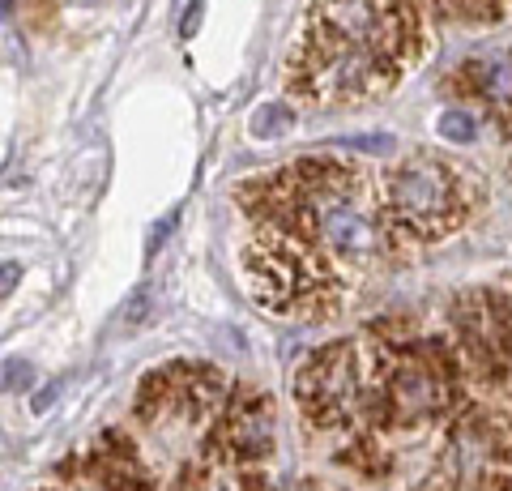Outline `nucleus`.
<instances>
[{
  "label": "nucleus",
  "instance_id": "2",
  "mask_svg": "<svg viewBox=\"0 0 512 491\" xmlns=\"http://www.w3.org/2000/svg\"><path fill=\"white\" fill-rule=\"evenodd\" d=\"M397 214L419 231H440L457 218V176L431 158H414L389 184Z\"/></svg>",
  "mask_w": 512,
  "mask_h": 491
},
{
  "label": "nucleus",
  "instance_id": "4",
  "mask_svg": "<svg viewBox=\"0 0 512 491\" xmlns=\"http://www.w3.org/2000/svg\"><path fill=\"white\" fill-rule=\"evenodd\" d=\"M393 402L402 415H423V410H431L440 402V385L431 380L427 368H406L393 385Z\"/></svg>",
  "mask_w": 512,
  "mask_h": 491
},
{
  "label": "nucleus",
  "instance_id": "5",
  "mask_svg": "<svg viewBox=\"0 0 512 491\" xmlns=\"http://www.w3.org/2000/svg\"><path fill=\"white\" fill-rule=\"evenodd\" d=\"M474 77L487 99L512 103V52H483L474 56Z\"/></svg>",
  "mask_w": 512,
  "mask_h": 491
},
{
  "label": "nucleus",
  "instance_id": "11",
  "mask_svg": "<svg viewBox=\"0 0 512 491\" xmlns=\"http://www.w3.org/2000/svg\"><path fill=\"white\" fill-rule=\"evenodd\" d=\"M56 393H60L56 385H52V389H43V393H39V398H35V410H43L47 402H56Z\"/></svg>",
  "mask_w": 512,
  "mask_h": 491
},
{
  "label": "nucleus",
  "instance_id": "10",
  "mask_svg": "<svg viewBox=\"0 0 512 491\" xmlns=\"http://www.w3.org/2000/svg\"><path fill=\"white\" fill-rule=\"evenodd\" d=\"M13 282H18V265H13V261H5V282H0V291H13Z\"/></svg>",
  "mask_w": 512,
  "mask_h": 491
},
{
  "label": "nucleus",
  "instance_id": "7",
  "mask_svg": "<svg viewBox=\"0 0 512 491\" xmlns=\"http://www.w3.org/2000/svg\"><path fill=\"white\" fill-rule=\"evenodd\" d=\"M474 133H478V124H474V116L470 112H444L440 116V137H448V141H474Z\"/></svg>",
  "mask_w": 512,
  "mask_h": 491
},
{
  "label": "nucleus",
  "instance_id": "9",
  "mask_svg": "<svg viewBox=\"0 0 512 491\" xmlns=\"http://www.w3.org/2000/svg\"><path fill=\"white\" fill-rule=\"evenodd\" d=\"M197 18H201V0H192V13H188L184 22H180V30H184V35H192V30H197Z\"/></svg>",
  "mask_w": 512,
  "mask_h": 491
},
{
  "label": "nucleus",
  "instance_id": "1",
  "mask_svg": "<svg viewBox=\"0 0 512 491\" xmlns=\"http://www.w3.org/2000/svg\"><path fill=\"white\" fill-rule=\"evenodd\" d=\"M402 0H316L295 82L312 99H359L397 73L406 39Z\"/></svg>",
  "mask_w": 512,
  "mask_h": 491
},
{
  "label": "nucleus",
  "instance_id": "8",
  "mask_svg": "<svg viewBox=\"0 0 512 491\" xmlns=\"http://www.w3.org/2000/svg\"><path fill=\"white\" fill-rule=\"evenodd\" d=\"M30 380H35V368H30L26 359H9V363H5V385H9V389H26Z\"/></svg>",
  "mask_w": 512,
  "mask_h": 491
},
{
  "label": "nucleus",
  "instance_id": "3",
  "mask_svg": "<svg viewBox=\"0 0 512 491\" xmlns=\"http://www.w3.org/2000/svg\"><path fill=\"white\" fill-rule=\"evenodd\" d=\"M312 214H316V227L325 235L329 248L346 252V257H367L376 248V231H372V218H367L355 197L338 184H320L312 193Z\"/></svg>",
  "mask_w": 512,
  "mask_h": 491
},
{
  "label": "nucleus",
  "instance_id": "6",
  "mask_svg": "<svg viewBox=\"0 0 512 491\" xmlns=\"http://www.w3.org/2000/svg\"><path fill=\"white\" fill-rule=\"evenodd\" d=\"M291 124H295V112H291V107H282V103H265L261 112L252 116V137L274 141V137H282V133H291Z\"/></svg>",
  "mask_w": 512,
  "mask_h": 491
}]
</instances>
